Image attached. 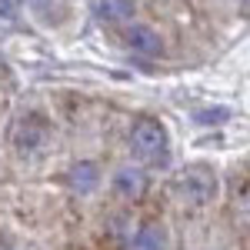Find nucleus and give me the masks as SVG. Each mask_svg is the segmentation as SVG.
Instances as JSON below:
<instances>
[{
    "label": "nucleus",
    "instance_id": "f03ea898",
    "mask_svg": "<svg viewBox=\"0 0 250 250\" xmlns=\"http://www.w3.org/2000/svg\"><path fill=\"white\" fill-rule=\"evenodd\" d=\"M173 197L187 207H207L217 197V170L210 164H190L177 173L173 180Z\"/></svg>",
    "mask_w": 250,
    "mask_h": 250
},
{
    "label": "nucleus",
    "instance_id": "39448f33",
    "mask_svg": "<svg viewBox=\"0 0 250 250\" xmlns=\"http://www.w3.org/2000/svg\"><path fill=\"white\" fill-rule=\"evenodd\" d=\"M110 187L120 200H137V197H144L147 190V177L140 167H120L114 170V180H110Z\"/></svg>",
    "mask_w": 250,
    "mask_h": 250
},
{
    "label": "nucleus",
    "instance_id": "423d86ee",
    "mask_svg": "<svg viewBox=\"0 0 250 250\" xmlns=\"http://www.w3.org/2000/svg\"><path fill=\"white\" fill-rule=\"evenodd\" d=\"M67 184H70V190H77L80 197H87V193L97 190V184H100V167H97L94 160H77L70 173H67Z\"/></svg>",
    "mask_w": 250,
    "mask_h": 250
},
{
    "label": "nucleus",
    "instance_id": "20e7f679",
    "mask_svg": "<svg viewBox=\"0 0 250 250\" xmlns=\"http://www.w3.org/2000/svg\"><path fill=\"white\" fill-rule=\"evenodd\" d=\"M124 43L134 50L137 57H160L164 54V40L154 27L147 23H127L124 27Z\"/></svg>",
    "mask_w": 250,
    "mask_h": 250
},
{
    "label": "nucleus",
    "instance_id": "f257e3e1",
    "mask_svg": "<svg viewBox=\"0 0 250 250\" xmlns=\"http://www.w3.org/2000/svg\"><path fill=\"white\" fill-rule=\"evenodd\" d=\"M130 150L144 164L167 167L170 164V137H167V127L157 117H137L134 127H130Z\"/></svg>",
    "mask_w": 250,
    "mask_h": 250
},
{
    "label": "nucleus",
    "instance_id": "7ed1b4c3",
    "mask_svg": "<svg viewBox=\"0 0 250 250\" xmlns=\"http://www.w3.org/2000/svg\"><path fill=\"white\" fill-rule=\"evenodd\" d=\"M47 140H50V127H47V120L40 114H23L17 120V127H14V147H17L20 154H37L47 147Z\"/></svg>",
    "mask_w": 250,
    "mask_h": 250
},
{
    "label": "nucleus",
    "instance_id": "6e6552de",
    "mask_svg": "<svg viewBox=\"0 0 250 250\" xmlns=\"http://www.w3.org/2000/svg\"><path fill=\"white\" fill-rule=\"evenodd\" d=\"M97 17L110 27H120V23H130L134 17V3L130 0H97Z\"/></svg>",
    "mask_w": 250,
    "mask_h": 250
},
{
    "label": "nucleus",
    "instance_id": "0eeeda50",
    "mask_svg": "<svg viewBox=\"0 0 250 250\" xmlns=\"http://www.w3.org/2000/svg\"><path fill=\"white\" fill-rule=\"evenodd\" d=\"M130 247H134V250H170L167 227H164V224H144V227L134 233Z\"/></svg>",
    "mask_w": 250,
    "mask_h": 250
}]
</instances>
